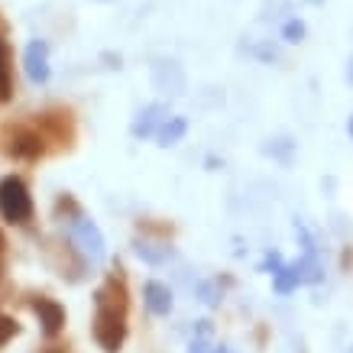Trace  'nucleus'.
<instances>
[{"mask_svg": "<svg viewBox=\"0 0 353 353\" xmlns=\"http://www.w3.org/2000/svg\"><path fill=\"white\" fill-rule=\"evenodd\" d=\"M127 289L117 276H110L94 295V341L104 353H117L127 337Z\"/></svg>", "mask_w": 353, "mask_h": 353, "instance_id": "f257e3e1", "label": "nucleus"}, {"mask_svg": "<svg viewBox=\"0 0 353 353\" xmlns=\"http://www.w3.org/2000/svg\"><path fill=\"white\" fill-rule=\"evenodd\" d=\"M0 214L10 224H26L32 217V198L17 175H7L0 182Z\"/></svg>", "mask_w": 353, "mask_h": 353, "instance_id": "f03ea898", "label": "nucleus"}, {"mask_svg": "<svg viewBox=\"0 0 353 353\" xmlns=\"http://www.w3.org/2000/svg\"><path fill=\"white\" fill-rule=\"evenodd\" d=\"M68 234H72V243L85 253L88 259H104V234L97 230V224H91L88 217H75L68 224Z\"/></svg>", "mask_w": 353, "mask_h": 353, "instance_id": "7ed1b4c3", "label": "nucleus"}, {"mask_svg": "<svg viewBox=\"0 0 353 353\" xmlns=\"http://www.w3.org/2000/svg\"><path fill=\"white\" fill-rule=\"evenodd\" d=\"M23 65H26V75L36 85H46L49 81V46L43 39L26 46V55H23Z\"/></svg>", "mask_w": 353, "mask_h": 353, "instance_id": "20e7f679", "label": "nucleus"}, {"mask_svg": "<svg viewBox=\"0 0 353 353\" xmlns=\"http://www.w3.org/2000/svg\"><path fill=\"white\" fill-rule=\"evenodd\" d=\"M32 311L39 314V324H43V331L46 334H59L62 331V324H65V311H62V305L59 301H52V299H32Z\"/></svg>", "mask_w": 353, "mask_h": 353, "instance_id": "39448f33", "label": "nucleus"}, {"mask_svg": "<svg viewBox=\"0 0 353 353\" xmlns=\"http://www.w3.org/2000/svg\"><path fill=\"white\" fill-rule=\"evenodd\" d=\"M165 114H169V108H165V104H150V108H146L137 120H133V137H143V139L152 137V133H156V127L165 120Z\"/></svg>", "mask_w": 353, "mask_h": 353, "instance_id": "423d86ee", "label": "nucleus"}, {"mask_svg": "<svg viewBox=\"0 0 353 353\" xmlns=\"http://www.w3.org/2000/svg\"><path fill=\"white\" fill-rule=\"evenodd\" d=\"M10 152L23 159H36V156H43V137H36L30 130H17L10 139Z\"/></svg>", "mask_w": 353, "mask_h": 353, "instance_id": "0eeeda50", "label": "nucleus"}, {"mask_svg": "<svg viewBox=\"0 0 353 353\" xmlns=\"http://www.w3.org/2000/svg\"><path fill=\"white\" fill-rule=\"evenodd\" d=\"M143 299H146V308H150L152 314H169L172 311V292H169V285H162V282H146Z\"/></svg>", "mask_w": 353, "mask_h": 353, "instance_id": "6e6552de", "label": "nucleus"}, {"mask_svg": "<svg viewBox=\"0 0 353 353\" xmlns=\"http://www.w3.org/2000/svg\"><path fill=\"white\" fill-rule=\"evenodd\" d=\"M185 130H188V120L185 117H165L162 120V130L156 133V137H159V146H175V143L185 137Z\"/></svg>", "mask_w": 353, "mask_h": 353, "instance_id": "1a4fd4ad", "label": "nucleus"}, {"mask_svg": "<svg viewBox=\"0 0 353 353\" xmlns=\"http://www.w3.org/2000/svg\"><path fill=\"white\" fill-rule=\"evenodd\" d=\"M272 285H276V292H292V289H299L301 285V272L299 266H279L276 272H272Z\"/></svg>", "mask_w": 353, "mask_h": 353, "instance_id": "9d476101", "label": "nucleus"}, {"mask_svg": "<svg viewBox=\"0 0 353 353\" xmlns=\"http://www.w3.org/2000/svg\"><path fill=\"white\" fill-rule=\"evenodd\" d=\"M10 49L7 43L0 39V101H7L10 97Z\"/></svg>", "mask_w": 353, "mask_h": 353, "instance_id": "9b49d317", "label": "nucleus"}, {"mask_svg": "<svg viewBox=\"0 0 353 353\" xmlns=\"http://www.w3.org/2000/svg\"><path fill=\"white\" fill-rule=\"evenodd\" d=\"M137 253H139L143 259H146V263H165V259L172 256V250H169V246H159V243H143V240L137 243Z\"/></svg>", "mask_w": 353, "mask_h": 353, "instance_id": "f8f14e48", "label": "nucleus"}, {"mask_svg": "<svg viewBox=\"0 0 353 353\" xmlns=\"http://www.w3.org/2000/svg\"><path fill=\"white\" fill-rule=\"evenodd\" d=\"M282 36H285V43H301V36H305V23L289 20L285 23V30H282Z\"/></svg>", "mask_w": 353, "mask_h": 353, "instance_id": "ddd939ff", "label": "nucleus"}, {"mask_svg": "<svg viewBox=\"0 0 353 353\" xmlns=\"http://www.w3.org/2000/svg\"><path fill=\"white\" fill-rule=\"evenodd\" d=\"M17 331H20V324L13 321V318H3V314H0V347L10 341V337H17Z\"/></svg>", "mask_w": 353, "mask_h": 353, "instance_id": "4468645a", "label": "nucleus"}, {"mask_svg": "<svg viewBox=\"0 0 353 353\" xmlns=\"http://www.w3.org/2000/svg\"><path fill=\"white\" fill-rule=\"evenodd\" d=\"M192 353H211V347H208V341H204V337H198V341L192 343Z\"/></svg>", "mask_w": 353, "mask_h": 353, "instance_id": "2eb2a0df", "label": "nucleus"}, {"mask_svg": "<svg viewBox=\"0 0 353 353\" xmlns=\"http://www.w3.org/2000/svg\"><path fill=\"white\" fill-rule=\"evenodd\" d=\"M347 78H350V81H353V62H350V68H347Z\"/></svg>", "mask_w": 353, "mask_h": 353, "instance_id": "dca6fc26", "label": "nucleus"}, {"mask_svg": "<svg viewBox=\"0 0 353 353\" xmlns=\"http://www.w3.org/2000/svg\"><path fill=\"white\" fill-rule=\"evenodd\" d=\"M350 137H353V117H350Z\"/></svg>", "mask_w": 353, "mask_h": 353, "instance_id": "f3484780", "label": "nucleus"}, {"mask_svg": "<svg viewBox=\"0 0 353 353\" xmlns=\"http://www.w3.org/2000/svg\"><path fill=\"white\" fill-rule=\"evenodd\" d=\"M0 246H3V236H0Z\"/></svg>", "mask_w": 353, "mask_h": 353, "instance_id": "a211bd4d", "label": "nucleus"}]
</instances>
